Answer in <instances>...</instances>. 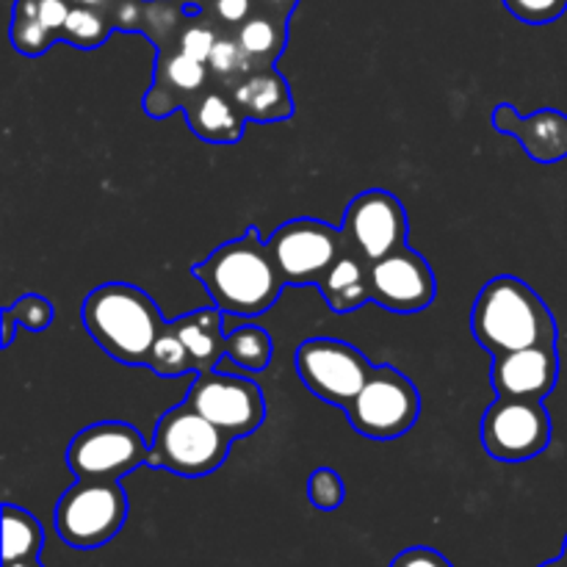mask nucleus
<instances>
[{"mask_svg": "<svg viewBox=\"0 0 567 567\" xmlns=\"http://www.w3.org/2000/svg\"><path fill=\"white\" fill-rule=\"evenodd\" d=\"M203 282L210 302L227 316H260L275 308L286 280L275 264L269 241L258 227H247L244 236L216 247L203 264L192 269Z\"/></svg>", "mask_w": 567, "mask_h": 567, "instance_id": "1", "label": "nucleus"}, {"mask_svg": "<svg viewBox=\"0 0 567 567\" xmlns=\"http://www.w3.org/2000/svg\"><path fill=\"white\" fill-rule=\"evenodd\" d=\"M471 330L493 358L529 347H557L554 313L535 288L513 275H498L482 286L471 310Z\"/></svg>", "mask_w": 567, "mask_h": 567, "instance_id": "2", "label": "nucleus"}, {"mask_svg": "<svg viewBox=\"0 0 567 567\" xmlns=\"http://www.w3.org/2000/svg\"><path fill=\"white\" fill-rule=\"evenodd\" d=\"M81 321L97 347L125 365H147L150 349L169 324L153 297L131 282L94 288L83 299Z\"/></svg>", "mask_w": 567, "mask_h": 567, "instance_id": "3", "label": "nucleus"}, {"mask_svg": "<svg viewBox=\"0 0 567 567\" xmlns=\"http://www.w3.org/2000/svg\"><path fill=\"white\" fill-rule=\"evenodd\" d=\"M230 446V435L210 424L192 404L183 402L161 415L147 465L172 471L186 480H199L225 465Z\"/></svg>", "mask_w": 567, "mask_h": 567, "instance_id": "4", "label": "nucleus"}, {"mask_svg": "<svg viewBox=\"0 0 567 567\" xmlns=\"http://www.w3.org/2000/svg\"><path fill=\"white\" fill-rule=\"evenodd\" d=\"M127 518V496L120 482L78 480L55 504V532L81 551L105 546L120 535Z\"/></svg>", "mask_w": 567, "mask_h": 567, "instance_id": "5", "label": "nucleus"}, {"mask_svg": "<svg viewBox=\"0 0 567 567\" xmlns=\"http://www.w3.org/2000/svg\"><path fill=\"white\" fill-rule=\"evenodd\" d=\"M419 415V388L393 365H377L347 408L349 424L369 441H396L408 435Z\"/></svg>", "mask_w": 567, "mask_h": 567, "instance_id": "6", "label": "nucleus"}, {"mask_svg": "<svg viewBox=\"0 0 567 567\" xmlns=\"http://www.w3.org/2000/svg\"><path fill=\"white\" fill-rule=\"evenodd\" d=\"M186 402L233 441L249 437L266 419V399L258 382L230 371H199L188 388Z\"/></svg>", "mask_w": 567, "mask_h": 567, "instance_id": "7", "label": "nucleus"}, {"mask_svg": "<svg viewBox=\"0 0 567 567\" xmlns=\"http://www.w3.org/2000/svg\"><path fill=\"white\" fill-rule=\"evenodd\" d=\"M374 365L358 347L338 338H310L297 349V374L321 402L347 410Z\"/></svg>", "mask_w": 567, "mask_h": 567, "instance_id": "8", "label": "nucleus"}, {"mask_svg": "<svg viewBox=\"0 0 567 567\" xmlns=\"http://www.w3.org/2000/svg\"><path fill=\"white\" fill-rule=\"evenodd\" d=\"M266 241L286 286H319L327 269L349 247L341 227L319 219L286 221Z\"/></svg>", "mask_w": 567, "mask_h": 567, "instance_id": "9", "label": "nucleus"}, {"mask_svg": "<svg viewBox=\"0 0 567 567\" xmlns=\"http://www.w3.org/2000/svg\"><path fill=\"white\" fill-rule=\"evenodd\" d=\"M150 463V446L142 432L122 421H100L72 437L66 449V465L75 480H109L122 476Z\"/></svg>", "mask_w": 567, "mask_h": 567, "instance_id": "10", "label": "nucleus"}, {"mask_svg": "<svg viewBox=\"0 0 567 567\" xmlns=\"http://www.w3.org/2000/svg\"><path fill=\"white\" fill-rule=\"evenodd\" d=\"M480 437L485 452L498 463H526L551 443V415L535 399H504L482 415Z\"/></svg>", "mask_w": 567, "mask_h": 567, "instance_id": "11", "label": "nucleus"}, {"mask_svg": "<svg viewBox=\"0 0 567 567\" xmlns=\"http://www.w3.org/2000/svg\"><path fill=\"white\" fill-rule=\"evenodd\" d=\"M343 236L369 264L408 247V210L396 194L385 188H369L358 194L343 210Z\"/></svg>", "mask_w": 567, "mask_h": 567, "instance_id": "12", "label": "nucleus"}, {"mask_svg": "<svg viewBox=\"0 0 567 567\" xmlns=\"http://www.w3.org/2000/svg\"><path fill=\"white\" fill-rule=\"evenodd\" d=\"M371 299L391 313H421L435 302L437 282L430 260L410 247L369 266Z\"/></svg>", "mask_w": 567, "mask_h": 567, "instance_id": "13", "label": "nucleus"}, {"mask_svg": "<svg viewBox=\"0 0 567 567\" xmlns=\"http://www.w3.org/2000/svg\"><path fill=\"white\" fill-rule=\"evenodd\" d=\"M557 347H529L493 358V391L504 399H535L543 402L557 388Z\"/></svg>", "mask_w": 567, "mask_h": 567, "instance_id": "14", "label": "nucleus"}, {"mask_svg": "<svg viewBox=\"0 0 567 567\" xmlns=\"http://www.w3.org/2000/svg\"><path fill=\"white\" fill-rule=\"evenodd\" d=\"M210 70L177 48L158 50L153 70V86L144 94V111L155 120L186 109L205 86H210Z\"/></svg>", "mask_w": 567, "mask_h": 567, "instance_id": "15", "label": "nucleus"}, {"mask_svg": "<svg viewBox=\"0 0 567 567\" xmlns=\"http://www.w3.org/2000/svg\"><path fill=\"white\" fill-rule=\"evenodd\" d=\"M493 125L498 133H509L520 142L524 153L537 164H557L567 158V114L557 109H540L532 116H520L509 103L496 105Z\"/></svg>", "mask_w": 567, "mask_h": 567, "instance_id": "16", "label": "nucleus"}, {"mask_svg": "<svg viewBox=\"0 0 567 567\" xmlns=\"http://www.w3.org/2000/svg\"><path fill=\"white\" fill-rule=\"evenodd\" d=\"M225 89L233 94L241 114L252 122H282L293 114L291 89L275 66L249 72Z\"/></svg>", "mask_w": 567, "mask_h": 567, "instance_id": "17", "label": "nucleus"}, {"mask_svg": "<svg viewBox=\"0 0 567 567\" xmlns=\"http://www.w3.org/2000/svg\"><path fill=\"white\" fill-rule=\"evenodd\" d=\"M194 136L210 144H236L244 136L247 116L236 105L225 86H205L192 103L183 109Z\"/></svg>", "mask_w": 567, "mask_h": 567, "instance_id": "18", "label": "nucleus"}, {"mask_svg": "<svg viewBox=\"0 0 567 567\" xmlns=\"http://www.w3.org/2000/svg\"><path fill=\"white\" fill-rule=\"evenodd\" d=\"M369 260L354 252L352 247L343 249L341 258L327 269L319 280V291L324 297L327 308L332 313H354L371 302V282H369Z\"/></svg>", "mask_w": 567, "mask_h": 567, "instance_id": "19", "label": "nucleus"}, {"mask_svg": "<svg viewBox=\"0 0 567 567\" xmlns=\"http://www.w3.org/2000/svg\"><path fill=\"white\" fill-rule=\"evenodd\" d=\"M175 332L181 336V341L186 343L188 354H192L194 371H210L216 369L221 358H227V336L221 330V310L205 308L194 310V313L181 316V319L172 321Z\"/></svg>", "mask_w": 567, "mask_h": 567, "instance_id": "20", "label": "nucleus"}, {"mask_svg": "<svg viewBox=\"0 0 567 567\" xmlns=\"http://www.w3.org/2000/svg\"><path fill=\"white\" fill-rule=\"evenodd\" d=\"M233 37L241 44V50L252 61L255 70H266V66H275V61L286 50L288 20L280 14H271V11L258 9L241 28H236Z\"/></svg>", "mask_w": 567, "mask_h": 567, "instance_id": "21", "label": "nucleus"}, {"mask_svg": "<svg viewBox=\"0 0 567 567\" xmlns=\"http://www.w3.org/2000/svg\"><path fill=\"white\" fill-rule=\"evenodd\" d=\"M44 546V532L28 509L3 504V563L39 559Z\"/></svg>", "mask_w": 567, "mask_h": 567, "instance_id": "22", "label": "nucleus"}, {"mask_svg": "<svg viewBox=\"0 0 567 567\" xmlns=\"http://www.w3.org/2000/svg\"><path fill=\"white\" fill-rule=\"evenodd\" d=\"M55 33L39 20L37 0H17L14 14H11V44L22 55H42L44 50L53 48Z\"/></svg>", "mask_w": 567, "mask_h": 567, "instance_id": "23", "label": "nucleus"}, {"mask_svg": "<svg viewBox=\"0 0 567 567\" xmlns=\"http://www.w3.org/2000/svg\"><path fill=\"white\" fill-rule=\"evenodd\" d=\"M227 358L247 371H266L275 358V343L264 327L244 324L227 336Z\"/></svg>", "mask_w": 567, "mask_h": 567, "instance_id": "24", "label": "nucleus"}, {"mask_svg": "<svg viewBox=\"0 0 567 567\" xmlns=\"http://www.w3.org/2000/svg\"><path fill=\"white\" fill-rule=\"evenodd\" d=\"M111 31H114V25H111L105 11L89 9V6H72L64 28H61V39L70 42L72 48L94 50L109 39Z\"/></svg>", "mask_w": 567, "mask_h": 567, "instance_id": "25", "label": "nucleus"}, {"mask_svg": "<svg viewBox=\"0 0 567 567\" xmlns=\"http://www.w3.org/2000/svg\"><path fill=\"white\" fill-rule=\"evenodd\" d=\"M147 369L155 371L158 377H183L188 371H194L192 354H188L186 343L181 341V336L175 332L172 321L166 324V330L161 332L158 341L153 343L147 358Z\"/></svg>", "mask_w": 567, "mask_h": 567, "instance_id": "26", "label": "nucleus"}, {"mask_svg": "<svg viewBox=\"0 0 567 567\" xmlns=\"http://www.w3.org/2000/svg\"><path fill=\"white\" fill-rule=\"evenodd\" d=\"M208 70L210 78L219 81V86H230L238 78L255 72V66L252 61L247 59V53L241 50V44L236 42V37H233V33H221V39L216 42L214 53H210L208 59Z\"/></svg>", "mask_w": 567, "mask_h": 567, "instance_id": "27", "label": "nucleus"}, {"mask_svg": "<svg viewBox=\"0 0 567 567\" xmlns=\"http://www.w3.org/2000/svg\"><path fill=\"white\" fill-rule=\"evenodd\" d=\"M221 39V31L208 20L205 14H192L183 25L181 37H177V50H183L186 55H192L194 61H203L208 64L210 53H214L216 42Z\"/></svg>", "mask_w": 567, "mask_h": 567, "instance_id": "28", "label": "nucleus"}, {"mask_svg": "<svg viewBox=\"0 0 567 567\" xmlns=\"http://www.w3.org/2000/svg\"><path fill=\"white\" fill-rule=\"evenodd\" d=\"M347 496V487L338 471L332 468H316L308 480V498L316 509L321 513H336L343 504Z\"/></svg>", "mask_w": 567, "mask_h": 567, "instance_id": "29", "label": "nucleus"}, {"mask_svg": "<svg viewBox=\"0 0 567 567\" xmlns=\"http://www.w3.org/2000/svg\"><path fill=\"white\" fill-rule=\"evenodd\" d=\"M258 11L255 0H210L205 6L203 14L219 28L221 33H236V28H241L249 17Z\"/></svg>", "mask_w": 567, "mask_h": 567, "instance_id": "30", "label": "nucleus"}, {"mask_svg": "<svg viewBox=\"0 0 567 567\" xmlns=\"http://www.w3.org/2000/svg\"><path fill=\"white\" fill-rule=\"evenodd\" d=\"M502 3L526 25H548L567 11V0H502Z\"/></svg>", "mask_w": 567, "mask_h": 567, "instance_id": "31", "label": "nucleus"}, {"mask_svg": "<svg viewBox=\"0 0 567 567\" xmlns=\"http://www.w3.org/2000/svg\"><path fill=\"white\" fill-rule=\"evenodd\" d=\"M9 310L20 321V327L31 332H42L53 324V302L48 297H39V293H25L14 305H9Z\"/></svg>", "mask_w": 567, "mask_h": 567, "instance_id": "32", "label": "nucleus"}, {"mask_svg": "<svg viewBox=\"0 0 567 567\" xmlns=\"http://www.w3.org/2000/svg\"><path fill=\"white\" fill-rule=\"evenodd\" d=\"M391 567H452V563H449L441 551H435V548L415 546L399 554L391 563Z\"/></svg>", "mask_w": 567, "mask_h": 567, "instance_id": "33", "label": "nucleus"}, {"mask_svg": "<svg viewBox=\"0 0 567 567\" xmlns=\"http://www.w3.org/2000/svg\"><path fill=\"white\" fill-rule=\"evenodd\" d=\"M258 3V9L264 11H271V14H280V17H291V11L297 9L299 0H255Z\"/></svg>", "mask_w": 567, "mask_h": 567, "instance_id": "34", "label": "nucleus"}, {"mask_svg": "<svg viewBox=\"0 0 567 567\" xmlns=\"http://www.w3.org/2000/svg\"><path fill=\"white\" fill-rule=\"evenodd\" d=\"M0 319H3V349H9L11 343H14V332L17 327H20V321L14 319V313H11L9 308H3V316H0Z\"/></svg>", "mask_w": 567, "mask_h": 567, "instance_id": "35", "label": "nucleus"}, {"mask_svg": "<svg viewBox=\"0 0 567 567\" xmlns=\"http://www.w3.org/2000/svg\"><path fill=\"white\" fill-rule=\"evenodd\" d=\"M72 6H89V9H97V11H105L109 14L111 9H114L116 0H70Z\"/></svg>", "mask_w": 567, "mask_h": 567, "instance_id": "36", "label": "nucleus"}, {"mask_svg": "<svg viewBox=\"0 0 567 567\" xmlns=\"http://www.w3.org/2000/svg\"><path fill=\"white\" fill-rule=\"evenodd\" d=\"M177 3H181L188 14H203L205 6H208L210 0H177Z\"/></svg>", "mask_w": 567, "mask_h": 567, "instance_id": "37", "label": "nucleus"}, {"mask_svg": "<svg viewBox=\"0 0 567 567\" xmlns=\"http://www.w3.org/2000/svg\"><path fill=\"white\" fill-rule=\"evenodd\" d=\"M3 567H44L39 559H20V563H3Z\"/></svg>", "mask_w": 567, "mask_h": 567, "instance_id": "38", "label": "nucleus"}, {"mask_svg": "<svg viewBox=\"0 0 567 567\" xmlns=\"http://www.w3.org/2000/svg\"><path fill=\"white\" fill-rule=\"evenodd\" d=\"M540 567H567V563H565L563 557H559V559H551V563H546V565H540Z\"/></svg>", "mask_w": 567, "mask_h": 567, "instance_id": "39", "label": "nucleus"}, {"mask_svg": "<svg viewBox=\"0 0 567 567\" xmlns=\"http://www.w3.org/2000/svg\"><path fill=\"white\" fill-rule=\"evenodd\" d=\"M563 559L567 563V537H565V546H563Z\"/></svg>", "mask_w": 567, "mask_h": 567, "instance_id": "40", "label": "nucleus"}]
</instances>
